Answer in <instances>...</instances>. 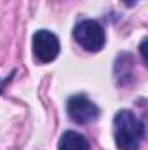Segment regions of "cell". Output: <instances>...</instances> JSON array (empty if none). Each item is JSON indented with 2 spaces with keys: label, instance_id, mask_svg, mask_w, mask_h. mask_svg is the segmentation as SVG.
Here are the masks:
<instances>
[{
  "label": "cell",
  "instance_id": "obj_1",
  "mask_svg": "<svg viewBox=\"0 0 148 150\" xmlns=\"http://www.w3.org/2000/svg\"><path fill=\"white\" fill-rule=\"evenodd\" d=\"M145 134V124L131 110H120L113 117V138L118 150H138Z\"/></svg>",
  "mask_w": 148,
  "mask_h": 150
},
{
  "label": "cell",
  "instance_id": "obj_2",
  "mask_svg": "<svg viewBox=\"0 0 148 150\" xmlns=\"http://www.w3.org/2000/svg\"><path fill=\"white\" fill-rule=\"evenodd\" d=\"M75 42L87 52H98L106 42L105 28L94 19H84L73 28Z\"/></svg>",
  "mask_w": 148,
  "mask_h": 150
},
{
  "label": "cell",
  "instance_id": "obj_3",
  "mask_svg": "<svg viewBox=\"0 0 148 150\" xmlns=\"http://www.w3.org/2000/svg\"><path fill=\"white\" fill-rule=\"evenodd\" d=\"M33 56L38 63H52L59 54V40L49 30H38L32 38Z\"/></svg>",
  "mask_w": 148,
  "mask_h": 150
},
{
  "label": "cell",
  "instance_id": "obj_4",
  "mask_svg": "<svg viewBox=\"0 0 148 150\" xmlns=\"http://www.w3.org/2000/svg\"><path fill=\"white\" fill-rule=\"evenodd\" d=\"M66 112L75 124H89L98 119L99 108L85 94H75L66 103Z\"/></svg>",
  "mask_w": 148,
  "mask_h": 150
},
{
  "label": "cell",
  "instance_id": "obj_5",
  "mask_svg": "<svg viewBox=\"0 0 148 150\" xmlns=\"http://www.w3.org/2000/svg\"><path fill=\"white\" fill-rule=\"evenodd\" d=\"M113 74H115V82L118 86H127L132 82L134 79V63H132V56L124 52L117 58L115 61V68H113Z\"/></svg>",
  "mask_w": 148,
  "mask_h": 150
},
{
  "label": "cell",
  "instance_id": "obj_6",
  "mask_svg": "<svg viewBox=\"0 0 148 150\" xmlns=\"http://www.w3.org/2000/svg\"><path fill=\"white\" fill-rule=\"evenodd\" d=\"M59 150H91L89 142L77 131H65L58 142Z\"/></svg>",
  "mask_w": 148,
  "mask_h": 150
},
{
  "label": "cell",
  "instance_id": "obj_7",
  "mask_svg": "<svg viewBox=\"0 0 148 150\" xmlns=\"http://www.w3.org/2000/svg\"><path fill=\"white\" fill-rule=\"evenodd\" d=\"M145 45H147V38H143V42H141V45H140V49H141V58H143V61L147 63V54H145Z\"/></svg>",
  "mask_w": 148,
  "mask_h": 150
},
{
  "label": "cell",
  "instance_id": "obj_8",
  "mask_svg": "<svg viewBox=\"0 0 148 150\" xmlns=\"http://www.w3.org/2000/svg\"><path fill=\"white\" fill-rule=\"evenodd\" d=\"M122 2H125L127 5H132V4H134V2H138V0H122Z\"/></svg>",
  "mask_w": 148,
  "mask_h": 150
}]
</instances>
